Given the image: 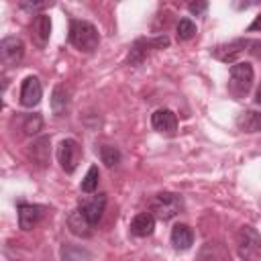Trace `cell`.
<instances>
[{"label":"cell","mask_w":261,"mask_h":261,"mask_svg":"<svg viewBox=\"0 0 261 261\" xmlns=\"http://www.w3.org/2000/svg\"><path fill=\"white\" fill-rule=\"evenodd\" d=\"M149 210L159 220H171L184 210V198L175 192H159L157 196H153Z\"/></svg>","instance_id":"277c9868"},{"label":"cell","mask_w":261,"mask_h":261,"mask_svg":"<svg viewBox=\"0 0 261 261\" xmlns=\"http://www.w3.org/2000/svg\"><path fill=\"white\" fill-rule=\"evenodd\" d=\"M104 208H106V194H92V196H86L82 198L77 210L82 212V216L92 224L96 226L104 214Z\"/></svg>","instance_id":"52a82bcc"},{"label":"cell","mask_w":261,"mask_h":261,"mask_svg":"<svg viewBox=\"0 0 261 261\" xmlns=\"http://www.w3.org/2000/svg\"><path fill=\"white\" fill-rule=\"evenodd\" d=\"M43 214H45V206L20 202V204H18V226H20L22 230H31V228L41 220Z\"/></svg>","instance_id":"4fadbf2b"},{"label":"cell","mask_w":261,"mask_h":261,"mask_svg":"<svg viewBox=\"0 0 261 261\" xmlns=\"http://www.w3.org/2000/svg\"><path fill=\"white\" fill-rule=\"evenodd\" d=\"M41 98H43L41 80L37 75H27L22 80V86H20V104L24 108H33L41 102Z\"/></svg>","instance_id":"30bf717a"},{"label":"cell","mask_w":261,"mask_h":261,"mask_svg":"<svg viewBox=\"0 0 261 261\" xmlns=\"http://www.w3.org/2000/svg\"><path fill=\"white\" fill-rule=\"evenodd\" d=\"M67 228H69V232H73V234H77V237H84V239H88L90 234H92V224L82 216V212L80 210H73L69 216H67Z\"/></svg>","instance_id":"ac0fdd59"},{"label":"cell","mask_w":261,"mask_h":261,"mask_svg":"<svg viewBox=\"0 0 261 261\" xmlns=\"http://www.w3.org/2000/svg\"><path fill=\"white\" fill-rule=\"evenodd\" d=\"M67 104H69V92H67L65 86L57 84L53 88V94H51V110H53V114L59 116L61 112H65Z\"/></svg>","instance_id":"ffe728a7"},{"label":"cell","mask_w":261,"mask_h":261,"mask_svg":"<svg viewBox=\"0 0 261 261\" xmlns=\"http://www.w3.org/2000/svg\"><path fill=\"white\" fill-rule=\"evenodd\" d=\"M151 126L161 133V135H167V137H173L175 130H177V116L173 110L169 108H157L153 114H151Z\"/></svg>","instance_id":"8fae6325"},{"label":"cell","mask_w":261,"mask_h":261,"mask_svg":"<svg viewBox=\"0 0 261 261\" xmlns=\"http://www.w3.org/2000/svg\"><path fill=\"white\" fill-rule=\"evenodd\" d=\"M128 230H130L133 237H149V234H153V230H155V216L151 212H139L130 220Z\"/></svg>","instance_id":"5bb4252c"},{"label":"cell","mask_w":261,"mask_h":261,"mask_svg":"<svg viewBox=\"0 0 261 261\" xmlns=\"http://www.w3.org/2000/svg\"><path fill=\"white\" fill-rule=\"evenodd\" d=\"M194 243V230L188 226V224H175L171 228V245L175 251H186L190 249Z\"/></svg>","instance_id":"2e32d148"},{"label":"cell","mask_w":261,"mask_h":261,"mask_svg":"<svg viewBox=\"0 0 261 261\" xmlns=\"http://www.w3.org/2000/svg\"><path fill=\"white\" fill-rule=\"evenodd\" d=\"M57 159L65 173H73L80 159H82V147L75 139H63L57 147Z\"/></svg>","instance_id":"8992f818"},{"label":"cell","mask_w":261,"mask_h":261,"mask_svg":"<svg viewBox=\"0 0 261 261\" xmlns=\"http://www.w3.org/2000/svg\"><path fill=\"white\" fill-rule=\"evenodd\" d=\"M22 130H24V135H29V137H33V135H37L39 130H43V116H41L39 112L27 114L24 120H22Z\"/></svg>","instance_id":"603a6c76"},{"label":"cell","mask_w":261,"mask_h":261,"mask_svg":"<svg viewBox=\"0 0 261 261\" xmlns=\"http://www.w3.org/2000/svg\"><path fill=\"white\" fill-rule=\"evenodd\" d=\"M18 6H20L22 10H27V12H37V14H43V10L51 6V2H20Z\"/></svg>","instance_id":"d4e9b609"},{"label":"cell","mask_w":261,"mask_h":261,"mask_svg":"<svg viewBox=\"0 0 261 261\" xmlns=\"http://www.w3.org/2000/svg\"><path fill=\"white\" fill-rule=\"evenodd\" d=\"M175 31H177V41H188V39H192L196 35V24L190 18H181L177 22Z\"/></svg>","instance_id":"cb8c5ba5"},{"label":"cell","mask_w":261,"mask_h":261,"mask_svg":"<svg viewBox=\"0 0 261 261\" xmlns=\"http://www.w3.org/2000/svg\"><path fill=\"white\" fill-rule=\"evenodd\" d=\"M59 257H61V261H94V257L88 249H84L80 245H71V243L61 245Z\"/></svg>","instance_id":"d6986e66"},{"label":"cell","mask_w":261,"mask_h":261,"mask_svg":"<svg viewBox=\"0 0 261 261\" xmlns=\"http://www.w3.org/2000/svg\"><path fill=\"white\" fill-rule=\"evenodd\" d=\"M206 8H208V2H190L188 4V10L192 12V14H202V12H206Z\"/></svg>","instance_id":"484cf974"},{"label":"cell","mask_w":261,"mask_h":261,"mask_svg":"<svg viewBox=\"0 0 261 261\" xmlns=\"http://www.w3.org/2000/svg\"><path fill=\"white\" fill-rule=\"evenodd\" d=\"M24 55V43L18 39V37H4L2 43H0V59H2V65L6 67H14L20 63Z\"/></svg>","instance_id":"ba28073f"},{"label":"cell","mask_w":261,"mask_h":261,"mask_svg":"<svg viewBox=\"0 0 261 261\" xmlns=\"http://www.w3.org/2000/svg\"><path fill=\"white\" fill-rule=\"evenodd\" d=\"M237 128L243 133H261V112L243 110L237 116Z\"/></svg>","instance_id":"e0dca14e"},{"label":"cell","mask_w":261,"mask_h":261,"mask_svg":"<svg viewBox=\"0 0 261 261\" xmlns=\"http://www.w3.org/2000/svg\"><path fill=\"white\" fill-rule=\"evenodd\" d=\"M251 45V39H234L230 43H224V45H218L212 49V55L222 61V63H232L237 61V57L243 53V51H249L247 47Z\"/></svg>","instance_id":"9c48e42d"},{"label":"cell","mask_w":261,"mask_h":261,"mask_svg":"<svg viewBox=\"0 0 261 261\" xmlns=\"http://www.w3.org/2000/svg\"><path fill=\"white\" fill-rule=\"evenodd\" d=\"M255 102L261 104V86H259V90H257V94H255Z\"/></svg>","instance_id":"83f0119b"},{"label":"cell","mask_w":261,"mask_h":261,"mask_svg":"<svg viewBox=\"0 0 261 261\" xmlns=\"http://www.w3.org/2000/svg\"><path fill=\"white\" fill-rule=\"evenodd\" d=\"M249 33H253V31H261V14L259 16H255V20L249 24V29H247Z\"/></svg>","instance_id":"4316f807"},{"label":"cell","mask_w":261,"mask_h":261,"mask_svg":"<svg viewBox=\"0 0 261 261\" xmlns=\"http://www.w3.org/2000/svg\"><path fill=\"white\" fill-rule=\"evenodd\" d=\"M169 47V37L163 33V35H157V37H141L137 39L130 49H128V57H126V63L128 65H139L143 63L153 51H159V49H165Z\"/></svg>","instance_id":"3957f363"},{"label":"cell","mask_w":261,"mask_h":261,"mask_svg":"<svg viewBox=\"0 0 261 261\" xmlns=\"http://www.w3.org/2000/svg\"><path fill=\"white\" fill-rule=\"evenodd\" d=\"M120 151H118V147H114V145H102L100 147V159H102V163L106 165V167H114V165H118L120 163Z\"/></svg>","instance_id":"44dd1931"},{"label":"cell","mask_w":261,"mask_h":261,"mask_svg":"<svg viewBox=\"0 0 261 261\" xmlns=\"http://www.w3.org/2000/svg\"><path fill=\"white\" fill-rule=\"evenodd\" d=\"M29 157H31V161H33L35 165L45 167V165L49 163V159H51V141H49V137L37 139V141L31 145V149H29Z\"/></svg>","instance_id":"9a60e30c"},{"label":"cell","mask_w":261,"mask_h":261,"mask_svg":"<svg viewBox=\"0 0 261 261\" xmlns=\"http://www.w3.org/2000/svg\"><path fill=\"white\" fill-rule=\"evenodd\" d=\"M237 251L243 261H261V234L253 226H241L237 232Z\"/></svg>","instance_id":"5b68a950"},{"label":"cell","mask_w":261,"mask_h":261,"mask_svg":"<svg viewBox=\"0 0 261 261\" xmlns=\"http://www.w3.org/2000/svg\"><path fill=\"white\" fill-rule=\"evenodd\" d=\"M253 80H255V71H253V65L249 61H237L232 67H230V75H228V94L234 98V100H241L249 94L251 86H253Z\"/></svg>","instance_id":"7a4b0ae2"},{"label":"cell","mask_w":261,"mask_h":261,"mask_svg":"<svg viewBox=\"0 0 261 261\" xmlns=\"http://www.w3.org/2000/svg\"><path fill=\"white\" fill-rule=\"evenodd\" d=\"M69 43L84 53H92L94 49H98L100 43V35L98 29L88 22V20H80V18H71L69 20V35H67Z\"/></svg>","instance_id":"6da1fadb"},{"label":"cell","mask_w":261,"mask_h":261,"mask_svg":"<svg viewBox=\"0 0 261 261\" xmlns=\"http://www.w3.org/2000/svg\"><path fill=\"white\" fill-rule=\"evenodd\" d=\"M98 181H100V171H98V167L96 165H92L88 171H86V175H84V179H82V192L84 194H94L96 192V188H98Z\"/></svg>","instance_id":"7402d4cb"},{"label":"cell","mask_w":261,"mask_h":261,"mask_svg":"<svg viewBox=\"0 0 261 261\" xmlns=\"http://www.w3.org/2000/svg\"><path fill=\"white\" fill-rule=\"evenodd\" d=\"M49 37H51V18L45 12L43 14H35L33 24H31V39H33V43L39 49H43L47 45Z\"/></svg>","instance_id":"7c38bea8"}]
</instances>
